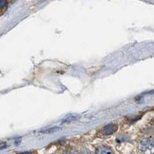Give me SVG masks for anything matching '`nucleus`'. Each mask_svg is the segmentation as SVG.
Masks as SVG:
<instances>
[{"label":"nucleus","instance_id":"1","mask_svg":"<svg viewBox=\"0 0 154 154\" xmlns=\"http://www.w3.org/2000/svg\"><path fill=\"white\" fill-rule=\"evenodd\" d=\"M139 152L140 154H154V139L146 137L139 143Z\"/></svg>","mask_w":154,"mask_h":154},{"label":"nucleus","instance_id":"2","mask_svg":"<svg viewBox=\"0 0 154 154\" xmlns=\"http://www.w3.org/2000/svg\"><path fill=\"white\" fill-rule=\"evenodd\" d=\"M117 130V126L114 123H110L108 125L105 126L103 129H102V132L103 134L109 136V135H112Z\"/></svg>","mask_w":154,"mask_h":154},{"label":"nucleus","instance_id":"3","mask_svg":"<svg viewBox=\"0 0 154 154\" xmlns=\"http://www.w3.org/2000/svg\"><path fill=\"white\" fill-rule=\"evenodd\" d=\"M95 154H114V153L110 146L103 145L96 148Z\"/></svg>","mask_w":154,"mask_h":154},{"label":"nucleus","instance_id":"4","mask_svg":"<svg viewBox=\"0 0 154 154\" xmlns=\"http://www.w3.org/2000/svg\"><path fill=\"white\" fill-rule=\"evenodd\" d=\"M76 119H78V117L76 116H70V117H66V119H64L63 122L64 123H70V122H73L74 120H76Z\"/></svg>","mask_w":154,"mask_h":154},{"label":"nucleus","instance_id":"5","mask_svg":"<svg viewBox=\"0 0 154 154\" xmlns=\"http://www.w3.org/2000/svg\"><path fill=\"white\" fill-rule=\"evenodd\" d=\"M8 2L6 0H0V9H3L4 7L6 6Z\"/></svg>","mask_w":154,"mask_h":154},{"label":"nucleus","instance_id":"6","mask_svg":"<svg viewBox=\"0 0 154 154\" xmlns=\"http://www.w3.org/2000/svg\"><path fill=\"white\" fill-rule=\"evenodd\" d=\"M63 154H78V153H77L76 150H66V151H65V152L63 153Z\"/></svg>","mask_w":154,"mask_h":154},{"label":"nucleus","instance_id":"7","mask_svg":"<svg viewBox=\"0 0 154 154\" xmlns=\"http://www.w3.org/2000/svg\"><path fill=\"white\" fill-rule=\"evenodd\" d=\"M7 147L6 143H0V150H3L5 148Z\"/></svg>","mask_w":154,"mask_h":154},{"label":"nucleus","instance_id":"8","mask_svg":"<svg viewBox=\"0 0 154 154\" xmlns=\"http://www.w3.org/2000/svg\"><path fill=\"white\" fill-rule=\"evenodd\" d=\"M56 130V128H53V129H49L48 130H45V131H41L42 132H52L53 131H55Z\"/></svg>","mask_w":154,"mask_h":154},{"label":"nucleus","instance_id":"9","mask_svg":"<svg viewBox=\"0 0 154 154\" xmlns=\"http://www.w3.org/2000/svg\"><path fill=\"white\" fill-rule=\"evenodd\" d=\"M19 154H33V153H32V152H29V151H27V152L20 153H19Z\"/></svg>","mask_w":154,"mask_h":154},{"label":"nucleus","instance_id":"10","mask_svg":"<svg viewBox=\"0 0 154 154\" xmlns=\"http://www.w3.org/2000/svg\"><path fill=\"white\" fill-rule=\"evenodd\" d=\"M83 154H89V152H87V151H86V153H84Z\"/></svg>","mask_w":154,"mask_h":154}]
</instances>
